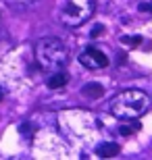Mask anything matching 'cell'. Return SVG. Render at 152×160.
I'll return each mask as SVG.
<instances>
[{"instance_id": "1", "label": "cell", "mask_w": 152, "mask_h": 160, "mask_svg": "<svg viewBox=\"0 0 152 160\" xmlns=\"http://www.w3.org/2000/svg\"><path fill=\"white\" fill-rule=\"evenodd\" d=\"M150 96L144 89H123L111 100V114L121 121H135L150 108Z\"/></svg>"}, {"instance_id": "2", "label": "cell", "mask_w": 152, "mask_h": 160, "mask_svg": "<svg viewBox=\"0 0 152 160\" xmlns=\"http://www.w3.org/2000/svg\"><path fill=\"white\" fill-rule=\"evenodd\" d=\"M35 54V62L40 65L42 71L54 73V71H63L65 65L69 62V48L63 40L59 38H40L34 46Z\"/></svg>"}, {"instance_id": "3", "label": "cell", "mask_w": 152, "mask_h": 160, "mask_svg": "<svg viewBox=\"0 0 152 160\" xmlns=\"http://www.w3.org/2000/svg\"><path fill=\"white\" fill-rule=\"evenodd\" d=\"M94 11H96V0H67L60 12V21L67 29H75L92 19Z\"/></svg>"}, {"instance_id": "4", "label": "cell", "mask_w": 152, "mask_h": 160, "mask_svg": "<svg viewBox=\"0 0 152 160\" xmlns=\"http://www.w3.org/2000/svg\"><path fill=\"white\" fill-rule=\"evenodd\" d=\"M79 62H81V67H86L90 71H100V69L108 67V56H106L102 50L90 46L79 54Z\"/></svg>"}, {"instance_id": "5", "label": "cell", "mask_w": 152, "mask_h": 160, "mask_svg": "<svg viewBox=\"0 0 152 160\" xmlns=\"http://www.w3.org/2000/svg\"><path fill=\"white\" fill-rule=\"evenodd\" d=\"M67 81H69V75L67 73H63V71H54V73H50V77H48V88H52V89H56V88H63V85H67Z\"/></svg>"}, {"instance_id": "6", "label": "cell", "mask_w": 152, "mask_h": 160, "mask_svg": "<svg viewBox=\"0 0 152 160\" xmlns=\"http://www.w3.org/2000/svg\"><path fill=\"white\" fill-rule=\"evenodd\" d=\"M96 154L102 156V158H113V156L119 154V143H115V142L102 143V146H98V148H96Z\"/></svg>"}, {"instance_id": "7", "label": "cell", "mask_w": 152, "mask_h": 160, "mask_svg": "<svg viewBox=\"0 0 152 160\" xmlns=\"http://www.w3.org/2000/svg\"><path fill=\"white\" fill-rule=\"evenodd\" d=\"M81 94L88 96V98H100V96L104 94V88L100 83H86L81 88Z\"/></svg>"}, {"instance_id": "8", "label": "cell", "mask_w": 152, "mask_h": 160, "mask_svg": "<svg viewBox=\"0 0 152 160\" xmlns=\"http://www.w3.org/2000/svg\"><path fill=\"white\" fill-rule=\"evenodd\" d=\"M121 42H123V44H127V46H138V44L142 42V38L140 36H123Z\"/></svg>"}, {"instance_id": "9", "label": "cell", "mask_w": 152, "mask_h": 160, "mask_svg": "<svg viewBox=\"0 0 152 160\" xmlns=\"http://www.w3.org/2000/svg\"><path fill=\"white\" fill-rule=\"evenodd\" d=\"M138 129H140V125H138V123H135V125H125V127L119 129V133H121V135H131V133H135Z\"/></svg>"}, {"instance_id": "10", "label": "cell", "mask_w": 152, "mask_h": 160, "mask_svg": "<svg viewBox=\"0 0 152 160\" xmlns=\"http://www.w3.org/2000/svg\"><path fill=\"white\" fill-rule=\"evenodd\" d=\"M100 33H104V27L102 25H96V29H92V38H98Z\"/></svg>"}, {"instance_id": "11", "label": "cell", "mask_w": 152, "mask_h": 160, "mask_svg": "<svg viewBox=\"0 0 152 160\" xmlns=\"http://www.w3.org/2000/svg\"><path fill=\"white\" fill-rule=\"evenodd\" d=\"M140 11H146V12H152V4H146V2H142V4H140Z\"/></svg>"}, {"instance_id": "12", "label": "cell", "mask_w": 152, "mask_h": 160, "mask_svg": "<svg viewBox=\"0 0 152 160\" xmlns=\"http://www.w3.org/2000/svg\"><path fill=\"white\" fill-rule=\"evenodd\" d=\"M2 98H4V89H0V102H2Z\"/></svg>"}]
</instances>
